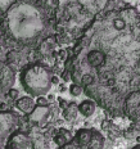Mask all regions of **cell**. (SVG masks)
<instances>
[{"label": "cell", "mask_w": 140, "mask_h": 149, "mask_svg": "<svg viewBox=\"0 0 140 149\" xmlns=\"http://www.w3.org/2000/svg\"><path fill=\"white\" fill-rule=\"evenodd\" d=\"M131 149H140V144H138V145H135L134 148H131Z\"/></svg>", "instance_id": "18"}, {"label": "cell", "mask_w": 140, "mask_h": 149, "mask_svg": "<svg viewBox=\"0 0 140 149\" xmlns=\"http://www.w3.org/2000/svg\"><path fill=\"white\" fill-rule=\"evenodd\" d=\"M104 136L95 129H80L63 147L58 149H103Z\"/></svg>", "instance_id": "4"}, {"label": "cell", "mask_w": 140, "mask_h": 149, "mask_svg": "<svg viewBox=\"0 0 140 149\" xmlns=\"http://www.w3.org/2000/svg\"><path fill=\"white\" fill-rule=\"evenodd\" d=\"M15 80L14 70L9 64L0 62V99L12 90Z\"/></svg>", "instance_id": "6"}, {"label": "cell", "mask_w": 140, "mask_h": 149, "mask_svg": "<svg viewBox=\"0 0 140 149\" xmlns=\"http://www.w3.org/2000/svg\"><path fill=\"white\" fill-rule=\"evenodd\" d=\"M31 145H32L31 139L22 132H14L8 141V147L14 149H30Z\"/></svg>", "instance_id": "8"}, {"label": "cell", "mask_w": 140, "mask_h": 149, "mask_svg": "<svg viewBox=\"0 0 140 149\" xmlns=\"http://www.w3.org/2000/svg\"><path fill=\"white\" fill-rule=\"evenodd\" d=\"M72 138L73 136H71L70 131H64V130H62L58 135L54 136V143L57 145H59V147H63V145H66Z\"/></svg>", "instance_id": "12"}, {"label": "cell", "mask_w": 140, "mask_h": 149, "mask_svg": "<svg viewBox=\"0 0 140 149\" xmlns=\"http://www.w3.org/2000/svg\"><path fill=\"white\" fill-rule=\"evenodd\" d=\"M82 88L79 85H76V84H72V85L70 86V94L73 95V97H79V95L82 94Z\"/></svg>", "instance_id": "13"}, {"label": "cell", "mask_w": 140, "mask_h": 149, "mask_svg": "<svg viewBox=\"0 0 140 149\" xmlns=\"http://www.w3.org/2000/svg\"><path fill=\"white\" fill-rule=\"evenodd\" d=\"M58 100H59V103H61V107L63 108V109H64V108H66L67 105H68V104H67V102H66V100H63V99H62V98H59Z\"/></svg>", "instance_id": "16"}, {"label": "cell", "mask_w": 140, "mask_h": 149, "mask_svg": "<svg viewBox=\"0 0 140 149\" xmlns=\"http://www.w3.org/2000/svg\"><path fill=\"white\" fill-rule=\"evenodd\" d=\"M49 116H50V107H49V105H46V107L36 105V108L33 109L32 113L29 114V120H30L31 123L42 126L44 123H46Z\"/></svg>", "instance_id": "7"}, {"label": "cell", "mask_w": 140, "mask_h": 149, "mask_svg": "<svg viewBox=\"0 0 140 149\" xmlns=\"http://www.w3.org/2000/svg\"><path fill=\"white\" fill-rule=\"evenodd\" d=\"M8 36L20 44H31L46 29V14L41 5L33 1H15L4 15Z\"/></svg>", "instance_id": "2"}, {"label": "cell", "mask_w": 140, "mask_h": 149, "mask_svg": "<svg viewBox=\"0 0 140 149\" xmlns=\"http://www.w3.org/2000/svg\"><path fill=\"white\" fill-rule=\"evenodd\" d=\"M36 105L46 107V105H49V102H48V99H46L45 97H40V98H37V100H36Z\"/></svg>", "instance_id": "14"}, {"label": "cell", "mask_w": 140, "mask_h": 149, "mask_svg": "<svg viewBox=\"0 0 140 149\" xmlns=\"http://www.w3.org/2000/svg\"><path fill=\"white\" fill-rule=\"evenodd\" d=\"M0 15H1V13H0Z\"/></svg>", "instance_id": "19"}, {"label": "cell", "mask_w": 140, "mask_h": 149, "mask_svg": "<svg viewBox=\"0 0 140 149\" xmlns=\"http://www.w3.org/2000/svg\"><path fill=\"white\" fill-rule=\"evenodd\" d=\"M95 108H96V104H95V102L91 100V99L82 100L81 103L79 104V112L84 117H90L95 112Z\"/></svg>", "instance_id": "10"}, {"label": "cell", "mask_w": 140, "mask_h": 149, "mask_svg": "<svg viewBox=\"0 0 140 149\" xmlns=\"http://www.w3.org/2000/svg\"><path fill=\"white\" fill-rule=\"evenodd\" d=\"M15 107L24 114H31L33 112V109L36 108V103L33 102L32 98L23 97V98H20L15 102Z\"/></svg>", "instance_id": "9"}, {"label": "cell", "mask_w": 140, "mask_h": 149, "mask_svg": "<svg viewBox=\"0 0 140 149\" xmlns=\"http://www.w3.org/2000/svg\"><path fill=\"white\" fill-rule=\"evenodd\" d=\"M52 72L41 63H30L22 68L20 81L23 90L32 97H44L52 88Z\"/></svg>", "instance_id": "3"}, {"label": "cell", "mask_w": 140, "mask_h": 149, "mask_svg": "<svg viewBox=\"0 0 140 149\" xmlns=\"http://www.w3.org/2000/svg\"><path fill=\"white\" fill-rule=\"evenodd\" d=\"M8 97L10 98V99H17V97H18V91L15 89H12L8 93Z\"/></svg>", "instance_id": "15"}, {"label": "cell", "mask_w": 140, "mask_h": 149, "mask_svg": "<svg viewBox=\"0 0 140 149\" xmlns=\"http://www.w3.org/2000/svg\"><path fill=\"white\" fill-rule=\"evenodd\" d=\"M52 82H53V84H58V77L53 76V79H52Z\"/></svg>", "instance_id": "17"}, {"label": "cell", "mask_w": 140, "mask_h": 149, "mask_svg": "<svg viewBox=\"0 0 140 149\" xmlns=\"http://www.w3.org/2000/svg\"><path fill=\"white\" fill-rule=\"evenodd\" d=\"M77 113H79V107L76 105V103H68V105L63 109V118L71 122L76 120Z\"/></svg>", "instance_id": "11"}, {"label": "cell", "mask_w": 140, "mask_h": 149, "mask_svg": "<svg viewBox=\"0 0 140 149\" xmlns=\"http://www.w3.org/2000/svg\"><path fill=\"white\" fill-rule=\"evenodd\" d=\"M18 126V118L12 112H0V147H4L5 141L10 139Z\"/></svg>", "instance_id": "5"}, {"label": "cell", "mask_w": 140, "mask_h": 149, "mask_svg": "<svg viewBox=\"0 0 140 149\" xmlns=\"http://www.w3.org/2000/svg\"><path fill=\"white\" fill-rule=\"evenodd\" d=\"M71 79L114 117L140 122V13L130 5L104 9L79 40Z\"/></svg>", "instance_id": "1"}]
</instances>
